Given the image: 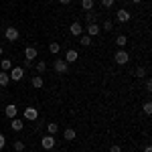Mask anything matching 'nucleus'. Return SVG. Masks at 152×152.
<instances>
[{"label": "nucleus", "instance_id": "obj_6", "mask_svg": "<svg viewBox=\"0 0 152 152\" xmlns=\"http://www.w3.org/2000/svg\"><path fill=\"white\" fill-rule=\"evenodd\" d=\"M41 146H43L45 150H53V148H55V136H51V134L43 136V140H41Z\"/></svg>", "mask_w": 152, "mask_h": 152}, {"label": "nucleus", "instance_id": "obj_10", "mask_svg": "<svg viewBox=\"0 0 152 152\" xmlns=\"http://www.w3.org/2000/svg\"><path fill=\"white\" fill-rule=\"evenodd\" d=\"M69 33H71L73 37H81V35H83V26L77 23V20H75V23L69 26Z\"/></svg>", "mask_w": 152, "mask_h": 152}, {"label": "nucleus", "instance_id": "obj_5", "mask_svg": "<svg viewBox=\"0 0 152 152\" xmlns=\"http://www.w3.org/2000/svg\"><path fill=\"white\" fill-rule=\"evenodd\" d=\"M8 75H10L12 81H20L24 77V67H12V69L8 71Z\"/></svg>", "mask_w": 152, "mask_h": 152}, {"label": "nucleus", "instance_id": "obj_12", "mask_svg": "<svg viewBox=\"0 0 152 152\" xmlns=\"http://www.w3.org/2000/svg\"><path fill=\"white\" fill-rule=\"evenodd\" d=\"M10 128L14 130V132H20V130L24 128V120H18V118H12V122H10Z\"/></svg>", "mask_w": 152, "mask_h": 152}, {"label": "nucleus", "instance_id": "obj_26", "mask_svg": "<svg viewBox=\"0 0 152 152\" xmlns=\"http://www.w3.org/2000/svg\"><path fill=\"white\" fill-rule=\"evenodd\" d=\"M45 69H47V63H45V61H39V63H37V71H39V73H45Z\"/></svg>", "mask_w": 152, "mask_h": 152}, {"label": "nucleus", "instance_id": "obj_8", "mask_svg": "<svg viewBox=\"0 0 152 152\" xmlns=\"http://www.w3.org/2000/svg\"><path fill=\"white\" fill-rule=\"evenodd\" d=\"M85 33L89 37H97L99 33H102V28H99V24L97 23H87V26H85Z\"/></svg>", "mask_w": 152, "mask_h": 152}, {"label": "nucleus", "instance_id": "obj_15", "mask_svg": "<svg viewBox=\"0 0 152 152\" xmlns=\"http://www.w3.org/2000/svg\"><path fill=\"white\" fill-rule=\"evenodd\" d=\"M75 136H77V132H75V130H73V128H67V130H65V132H63V138H65V140H67V142L75 140Z\"/></svg>", "mask_w": 152, "mask_h": 152}, {"label": "nucleus", "instance_id": "obj_2", "mask_svg": "<svg viewBox=\"0 0 152 152\" xmlns=\"http://www.w3.org/2000/svg\"><path fill=\"white\" fill-rule=\"evenodd\" d=\"M114 61H116L118 65H126L130 61V55L126 49H120V51H116V55H114Z\"/></svg>", "mask_w": 152, "mask_h": 152}, {"label": "nucleus", "instance_id": "obj_32", "mask_svg": "<svg viewBox=\"0 0 152 152\" xmlns=\"http://www.w3.org/2000/svg\"><path fill=\"white\" fill-rule=\"evenodd\" d=\"M110 152H122V148H120V146H112V148H110Z\"/></svg>", "mask_w": 152, "mask_h": 152}, {"label": "nucleus", "instance_id": "obj_16", "mask_svg": "<svg viewBox=\"0 0 152 152\" xmlns=\"http://www.w3.org/2000/svg\"><path fill=\"white\" fill-rule=\"evenodd\" d=\"M33 87H35V89H41V87H43V85H45V79H43V77H41V75H37V77H33Z\"/></svg>", "mask_w": 152, "mask_h": 152}, {"label": "nucleus", "instance_id": "obj_31", "mask_svg": "<svg viewBox=\"0 0 152 152\" xmlns=\"http://www.w3.org/2000/svg\"><path fill=\"white\" fill-rule=\"evenodd\" d=\"M146 91H148V94H150V91H152V81H150V79L146 81Z\"/></svg>", "mask_w": 152, "mask_h": 152}, {"label": "nucleus", "instance_id": "obj_22", "mask_svg": "<svg viewBox=\"0 0 152 152\" xmlns=\"http://www.w3.org/2000/svg\"><path fill=\"white\" fill-rule=\"evenodd\" d=\"M49 51H51L53 55H57L59 51H61V45H59V43H51V45H49Z\"/></svg>", "mask_w": 152, "mask_h": 152}, {"label": "nucleus", "instance_id": "obj_23", "mask_svg": "<svg viewBox=\"0 0 152 152\" xmlns=\"http://www.w3.org/2000/svg\"><path fill=\"white\" fill-rule=\"evenodd\" d=\"M12 146H14V150H16V152H23L24 150V142L23 140H14V144H12Z\"/></svg>", "mask_w": 152, "mask_h": 152}, {"label": "nucleus", "instance_id": "obj_27", "mask_svg": "<svg viewBox=\"0 0 152 152\" xmlns=\"http://www.w3.org/2000/svg\"><path fill=\"white\" fill-rule=\"evenodd\" d=\"M85 20L87 23H95V14L94 12H85Z\"/></svg>", "mask_w": 152, "mask_h": 152}, {"label": "nucleus", "instance_id": "obj_13", "mask_svg": "<svg viewBox=\"0 0 152 152\" xmlns=\"http://www.w3.org/2000/svg\"><path fill=\"white\" fill-rule=\"evenodd\" d=\"M24 59H26V61H35L37 59V49L35 47H26L24 49Z\"/></svg>", "mask_w": 152, "mask_h": 152}, {"label": "nucleus", "instance_id": "obj_21", "mask_svg": "<svg viewBox=\"0 0 152 152\" xmlns=\"http://www.w3.org/2000/svg\"><path fill=\"white\" fill-rule=\"evenodd\" d=\"M79 45L89 47V45H91V37H89V35H81V37H79Z\"/></svg>", "mask_w": 152, "mask_h": 152}, {"label": "nucleus", "instance_id": "obj_24", "mask_svg": "<svg viewBox=\"0 0 152 152\" xmlns=\"http://www.w3.org/2000/svg\"><path fill=\"white\" fill-rule=\"evenodd\" d=\"M99 28H102V31H107V33H110V31H112V28H114V23H112V20H105V23L102 24V26H99Z\"/></svg>", "mask_w": 152, "mask_h": 152}, {"label": "nucleus", "instance_id": "obj_29", "mask_svg": "<svg viewBox=\"0 0 152 152\" xmlns=\"http://www.w3.org/2000/svg\"><path fill=\"white\" fill-rule=\"evenodd\" d=\"M102 6L104 8H112L114 6V0H102Z\"/></svg>", "mask_w": 152, "mask_h": 152}, {"label": "nucleus", "instance_id": "obj_18", "mask_svg": "<svg viewBox=\"0 0 152 152\" xmlns=\"http://www.w3.org/2000/svg\"><path fill=\"white\" fill-rule=\"evenodd\" d=\"M47 132L51 134V136H55V134L59 132V126L55 124V122H49V124H47Z\"/></svg>", "mask_w": 152, "mask_h": 152}, {"label": "nucleus", "instance_id": "obj_4", "mask_svg": "<svg viewBox=\"0 0 152 152\" xmlns=\"http://www.w3.org/2000/svg\"><path fill=\"white\" fill-rule=\"evenodd\" d=\"M4 37H6V41H10V43H14V41H18V37H20V33H18V28H14V26H8V28L4 31Z\"/></svg>", "mask_w": 152, "mask_h": 152}, {"label": "nucleus", "instance_id": "obj_30", "mask_svg": "<svg viewBox=\"0 0 152 152\" xmlns=\"http://www.w3.org/2000/svg\"><path fill=\"white\" fill-rule=\"evenodd\" d=\"M4 144H6V138H4V134H0V150L4 148Z\"/></svg>", "mask_w": 152, "mask_h": 152}, {"label": "nucleus", "instance_id": "obj_3", "mask_svg": "<svg viewBox=\"0 0 152 152\" xmlns=\"http://www.w3.org/2000/svg\"><path fill=\"white\" fill-rule=\"evenodd\" d=\"M37 118H39V110L33 107V105H28V107L24 110V122H35Z\"/></svg>", "mask_w": 152, "mask_h": 152}, {"label": "nucleus", "instance_id": "obj_28", "mask_svg": "<svg viewBox=\"0 0 152 152\" xmlns=\"http://www.w3.org/2000/svg\"><path fill=\"white\" fill-rule=\"evenodd\" d=\"M136 77H146V69L144 67H138L136 69Z\"/></svg>", "mask_w": 152, "mask_h": 152}, {"label": "nucleus", "instance_id": "obj_11", "mask_svg": "<svg viewBox=\"0 0 152 152\" xmlns=\"http://www.w3.org/2000/svg\"><path fill=\"white\" fill-rule=\"evenodd\" d=\"M16 112H18V107H16L14 104H8L6 107H4V116L10 118V120H12V118H16Z\"/></svg>", "mask_w": 152, "mask_h": 152}, {"label": "nucleus", "instance_id": "obj_34", "mask_svg": "<svg viewBox=\"0 0 152 152\" xmlns=\"http://www.w3.org/2000/svg\"><path fill=\"white\" fill-rule=\"evenodd\" d=\"M144 152H152V148H150V146H146V148H144Z\"/></svg>", "mask_w": 152, "mask_h": 152}, {"label": "nucleus", "instance_id": "obj_1", "mask_svg": "<svg viewBox=\"0 0 152 152\" xmlns=\"http://www.w3.org/2000/svg\"><path fill=\"white\" fill-rule=\"evenodd\" d=\"M53 69L57 71L59 75H65L69 71V63H65V59H55L53 61Z\"/></svg>", "mask_w": 152, "mask_h": 152}, {"label": "nucleus", "instance_id": "obj_33", "mask_svg": "<svg viewBox=\"0 0 152 152\" xmlns=\"http://www.w3.org/2000/svg\"><path fill=\"white\" fill-rule=\"evenodd\" d=\"M59 4H63V6H67V4H71V0H59Z\"/></svg>", "mask_w": 152, "mask_h": 152}, {"label": "nucleus", "instance_id": "obj_9", "mask_svg": "<svg viewBox=\"0 0 152 152\" xmlns=\"http://www.w3.org/2000/svg\"><path fill=\"white\" fill-rule=\"evenodd\" d=\"M79 59V53L75 51V49H67V53H65V63H75Z\"/></svg>", "mask_w": 152, "mask_h": 152}, {"label": "nucleus", "instance_id": "obj_14", "mask_svg": "<svg viewBox=\"0 0 152 152\" xmlns=\"http://www.w3.org/2000/svg\"><path fill=\"white\" fill-rule=\"evenodd\" d=\"M10 83V75H8V71H0V87H6Z\"/></svg>", "mask_w": 152, "mask_h": 152}, {"label": "nucleus", "instance_id": "obj_17", "mask_svg": "<svg viewBox=\"0 0 152 152\" xmlns=\"http://www.w3.org/2000/svg\"><path fill=\"white\" fill-rule=\"evenodd\" d=\"M116 45H118L120 49H124L126 45H128V39H126L124 35H118V37H116Z\"/></svg>", "mask_w": 152, "mask_h": 152}, {"label": "nucleus", "instance_id": "obj_36", "mask_svg": "<svg viewBox=\"0 0 152 152\" xmlns=\"http://www.w3.org/2000/svg\"><path fill=\"white\" fill-rule=\"evenodd\" d=\"M2 53H4V49H2V47H0V59H2Z\"/></svg>", "mask_w": 152, "mask_h": 152}, {"label": "nucleus", "instance_id": "obj_20", "mask_svg": "<svg viewBox=\"0 0 152 152\" xmlns=\"http://www.w3.org/2000/svg\"><path fill=\"white\" fill-rule=\"evenodd\" d=\"M0 67H2V71H10L12 69V61L10 59H2V61H0Z\"/></svg>", "mask_w": 152, "mask_h": 152}, {"label": "nucleus", "instance_id": "obj_19", "mask_svg": "<svg viewBox=\"0 0 152 152\" xmlns=\"http://www.w3.org/2000/svg\"><path fill=\"white\" fill-rule=\"evenodd\" d=\"M94 4H95L94 0H81V8H83V10H87V12L94 10Z\"/></svg>", "mask_w": 152, "mask_h": 152}, {"label": "nucleus", "instance_id": "obj_7", "mask_svg": "<svg viewBox=\"0 0 152 152\" xmlns=\"http://www.w3.org/2000/svg\"><path fill=\"white\" fill-rule=\"evenodd\" d=\"M116 18H118V23H130V18H132V14H130L126 8H120V10L116 12Z\"/></svg>", "mask_w": 152, "mask_h": 152}, {"label": "nucleus", "instance_id": "obj_25", "mask_svg": "<svg viewBox=\"0 0 152 152\" xmlns=\"http://www.w3.org/2000/svg\"><path fill=\"white\" fill-rule=\"evenodd\" d=\"M142 110H144L146 116H150V114H152V104H150V102H146V104L142 105Z\"/></svg>", "mask_w": 152, "mask_h": 152}, {"label": "nucleus", "instance_id": "obj_35", "mask_svg": "<svg viewBox=\"0 0 152 152\" xmlns=\"http://www.w3.org/2000/svg\"><path fill=\"white\" fill-rule=\"evenodd\" d=\"M132 2H134V4H140V2H142V0H132Z\"/></svg>", "mask_w": 152, "mask_h": 152}]
</instances>
